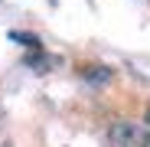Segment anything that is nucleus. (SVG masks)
<instances>
[{
	"instance_id": "nucleus-1",
	"label": "nucleus",
	"mask_w": 150,
	"mask_h": 147,
	"mask_svg": "<svg viewBox=\"0 0 150 147\" xmlns=\"http://www.w3.org/2000/svg\"><path fill=\"white\" fill-rule=\"evenodd\" d=\"M108 137L114 147H150V128L134 124V121H114Z\"/></svg>"
},
{
	"instance_id": "nucleus-2",
	"label": "nucleus",
	"mask_w": 150,
	"mask_h": 147,
	"mask_svg": "<svg viewBox=\"0 0 150 147\" xmlns=\"http://www.w3.org/2000/svg\"><path fill=\"white\" fill-rule=\"evenodd\" d=\"M85 79H88V82H108L111 72L101 69V65H88V69H85Z\"/></svg>"
},
{
	"instance_id": "nucleus-3",
	"label": "nucleus",
	"mask_w": 150,
	"mask_h": 147,
	"mask_svg": "<svg viewBox=\"0 0 150 147\" xmlns=\"http://www.w3.org/2000/svg\"><path fill=\"white\" fill-rule=\"evenodd\" d=\"M147 124H150V108H147Z\"/></svg>"
}]
</instances>
